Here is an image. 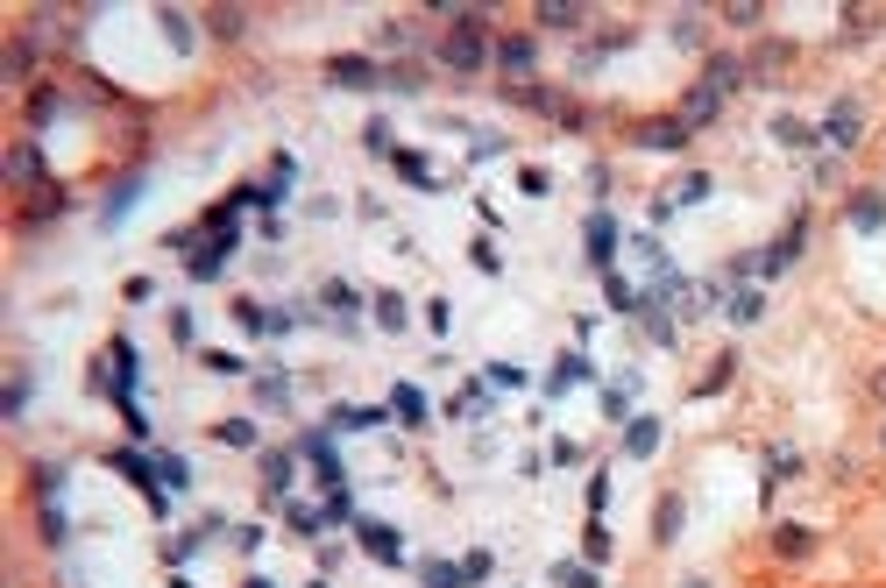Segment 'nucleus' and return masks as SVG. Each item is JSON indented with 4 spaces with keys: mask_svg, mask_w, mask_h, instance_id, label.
Instances as JSON below:
<instances>
[{
    "mask_svg": "<svg viewBox=\"0 0 886 588\" xmlns=\"http://www.w3.org/2000/svg\"><path fill=\"white\" fill-rule=\"evenodd\" d=\"M454 29L440 36V64L454 78H475L482 64H490V8H447Z\"/></svg>",
    "mask_w": 886,
    "mask_h": 588,
    "instance_id": "nucleus-1",
    "label": "nucleus"
},
{
    "mask_svg": "<svg viewBox=\"0 0 886 588\" xmlns=\"http://www.w3.org/2000/svg\"><path fill=\"white\" fill-rule=\"evenodd\" d=\"M490 64L504 71V86H525L532 64H539V43H532V36H497V43H490Z\"/></svg>",
    "mask_w": 886,
    "mask_h": 588,
    "instance_id": "nucleus-2",
    "label": "nucleus"
},
{
    "mask_svg": "<svg viewBox=\"0 0 886 588\" xmlns=\"http://www.w3.org/2000/svg\"><path fill=\"white\" fill-rule=\"evenodd\" d=\"M631 142H638V149H667V156H674V149H688V142H695V128H688L681 114H653V121H638V128H631Z\"/></svg>",
    "mask_w": 886,
    "mask_h": 588,
    "instance_id": "nucleus-3",
    "label": "nucleus"
},
{
    "mask_svg": "<svg viewBox=\"0 0 886 588\" xmlns=\"http://www.w3.org/2000/svg\"><path fill=\"white\" fill-rule=\"evenodd\" d=\"M702 86L731 100L738 86H752V71H745V57H738V50H709V64H702Z\"/></svg>",
    "mask_w": 886,
    "mask_h": 588,
    "instance_id": "nucleus-4",
    "label": "nucleus"
},
{
    "mask_svg": "<svg viewBox=\"0 0 886 588\" xmlns=\"http://www.w3.org/2000/svg\"><path fill=\"white\" fill-rule=\"evenodd\" d=\"M504 100H511V107H525V114H546V121H560V114H568V93L539 86V78H525V86H504Z\"/></svg>",
    "mask_w": 886,
    "mask_h": 588,
    "instance_id": "nucleus-5",
    "label": "nucleus"
},
{
    "mask_svg": "<svg viewBox=\"0 0 886 588\" xmlns=\"http://www.w3.org/2000/svg\"><path fill=\"white\" fill-rule=\"evenodd\" d=\"M355 539H362V553H376L383 567L405 560V539H397V525H383V518H355Z\"/></svg>",
    "mask_w": 886,
    "mask_h": 588,
    "instance_id": "nucleus-6",
    "label": "nucleus"
},
{
    "mask_svg": "<svg viewBox=\"0 0 886 588\" xmlns=\"http://www.w3.org/2000/svg\"><path fill=\"white\" fill-rule=\"evenodd\" d=\"M823 142L858 149V142H865V107H858V100H837V107H830V121H823Z\"/></svg>",
    "mask_w": 886,
    "mask_h": 588,
    "instance_id": "nucleus-7",
    "label": "nucleus"
},
{
    "mask_svg": "<svg viewBox=\"0 0 886 588\" xmlns=\"http://www.w3.org/2000/svg\"><path fill=\"white\" fill-rule=\"evenodd\" d=\"M319 305L341 319V333H355V319H362V291H355L348 277H327V284H319Z\"/></svg>",
    "mask_w": 886,
    "mask_h": 588,
    "instance_id": "nucleus-8",
    "label": "nucleus"
},
{
    "mask_svg": "<svg viewBox=\"0 0 886 588\" xmlns=\"http://www.w3.org/2000/svg\"><path fill=\"white\" fill-rule=\"evenodd\" d=\"M327 78L341 93H369V86H383V71L369 64V57H327Z\"/></svg>",
    "mask_w": 886,
    "mask_h": 588,
    "instance_id": "nucleus-9",
    "label": "nucleus"
},
{
    "mask_svg": "<svg viewBox=\"0 0 886 588\" xmlns=\"http://www.w3.org/2000/svg\"><path fill=\"white\" fill-rule=\"evenodd\" d=\"M291 468H298V447H270L263 454V496L270 503H291Z\"/></svg>",
    "mask_w": 886,
    "mask_h": 588,
    "instance_id": "nucleus-10",
    "label": "nucleus"
},
{
    "mask_svg": "<svg viewBox=\"0 0 886 588\" xmlns=\"http://www.w3.org/2000/svg\"><path fill=\"white\" fill-rule=\"evenodd\" d=\"M383 418H390L383 404H334L327 411V433H376Z\"/></svg>",
    "mask_w": 886,
    "mask_h": 588,
    "instance_id": "nucleus-11",
    "label": "nucleus"
},
{
    "mask_svg": "<svg viewBox=\"0 0 886 588\" xmlns=\"http://www.w3.org/2000/svg\"><path fill=\"white\" fill-rule=\"evenodd\" d=\"M8 185L43 192V149H36V142H15V149H8Z\"/></svg>",
    "mask_w": 886,
    "mask_h": 588,
    "instance_id": "nucleus-12",
    "label": "nucleus"
},
{
    "mask_svg": "<svg viewBox=\"0 0 886 588\" xmlns=\"http://www.w3.org/2000/svg\"><path fill=\"white\" fill-rule=\"evenodd\" d=\"M532 22H539V29H560V36H575V29H589V8H575V0H539Z\"/></svg>",
    "mask_w": 886,
    "mask_h": 588,
    "instance_id": "nucleus-13",
    "label": "nucleus"
},
{
    "mask_svg": "<svg viewBox=\"0 0 886 588\" xmlns=\"http://www.w3.org/2000/svg\"><path fill=\"white\" fill-rule=\"evenodd\" d=\"M787 64H794V43H752V57H745L752 86H773V71H787Z\"/></svg>",
    "mask_w": 886,
    "mask_h": 588,
    "instance_id": "nucleus-14",
    "label": "nucleus"
},
{
    "mask_svg": "<svg viewBox=\"0 0 886 588\" xmlns=\"http://www.w3.org/2000/svg\"><path fill=\"white\" fill-rule=\"evenodd\" d=\"M723 319H731V326H759V319H766V291H759V284H731Z\"/></svg>",
    "mask_w": 886,
    "mask_h": 588,
    "instance_id": "nucleus-15",
    "label": "nucleus"
},
{
    "mask_svg": "<svg viewBox=\"0 0 886 588\" xmlns=\"http://www.w3.org/2000/svg\"><path fill=\"white\" fill-rule=\"evenodd\" d=\"M667 36H674L681 50H702V43H709V15H702V8H674V15H667Z\"/></svg>",
    "mask_w": 886,
    "mask_h": 588,
    "instance_id": "nucleus-16",
    "label": "nucleus"
},
{
    "mask_svg": "<svg viewBox=\"0 0 886 588\" xmlns=\"http://www.w3.org/2000/svg\"><path fill=\"white\" fill-rule=\"evenodd\" d=\"M773 142H780V149H816L823 128H816V121H801V114H773Z\"/></svg>",
    "mask_w": 886,
    "mask_h": 588,
    "instance_id": "nucleus-17",
    "label": "nucleus"
},
{
    "mask_svg": "<svg viewBox=\"0 0 886 588\" xmlns=\"http://www.w3.org/2000/svg\"><path fill=\"white\" fill-rule=\"evenodd\" d=\"M610 256H617V220L610 213H589V263L610 277Z\"/></svg>",
    "mask_w": 886,
    "mask_h": 588,
    "instance_id": "nucleus-18",
    "label": "nucleus"
},
{
    "mask_svg": "<svg viewBox=\"0 0 886 588\" xmlns=\"http://www.w3.org/2000/svg\"><path fill=\"white\" fill-rule=\"evenodd\" d=\"M716 114H723V93H709V86H688V93H681V121H688V128H709Z\"/></svg>",
    "mask_w": 886,
    "mask_h": 588,
    "instance_id": "nucleus-19",
    "label": "nucleus"
},
{
    "mask_svg": "<svg viewBox=\"0 0 886 588\" xmlns=\"http://www.w3.org/2000/svg\"><path fill=\"white\" fill-rule=\"evenodd\" d=\"M71 213V192H57V185H43L29 206H22V227H43V220H64Z\"/></svg>",
    "mask_w": 886,
    "mask_h": 588,
    "instance_id": "nucleus-20",
    "label": "nucleus"
},
{
    "mask_svg": "<svg viewBox=\"0 0 886 588\" xmlns=\"http://www.w3.org/2000/svg\"><path fill=\"white\" fill-rule=\"evenodd\" d=\"M844 227H858V234H879V227H886V199H879V192H858V199L844 206Z\"/></svg>",
    "mask_w": 886,
    "mask_h": 588,
    "instance_id": "nucleus-21",
    "label": "nucleus"
},
{
    "mask_svg": "<svg viewBox=\"0 0 886 588\" xmlns=\"http://www.w3.org/2000/svg\"><path fill=\"white\" fill-rule=\"evenodd\" d=\"M773 553H780V560H809V553H816V532L787 518V525H773Z\"/></svg>",
    "mask_w": 886,
    "mask_h": 588,
    "instance_id": "nucleus-22",
    "label": "nucleus"
},
{
    "mask_svg": "<svg viewBox=\"0 0 886 588\" xmlns=\"http://www.w3.org/2000/svg\"><path fill=\"white\" fill-rule=\"evenodd\" d=\"M199 22H206L220 43H241V36H249V8H206Z\"/></svg>",
    "mask_w": 886,
    "mask_h": 588,
    "instance_id": "nucleus-23",
    "label": "nucleus"
},
{
    "mask_svg": "<svg viewBox=\"0 0 886 588\" xmlns=\"http://www.w3.org/2000/svg\"><path fill=\"white\" fill-rule=\"evenodd\" d=\"M0 71H8L15 86H22V78L36 71V36H8V50H0Z\"/></svg>",
    "mask_w": 886,
    "mask_h": 588,
    "instance_id": "nucleus-24",
    "label": "nucleus"
},
{
    "mask_svg": "<svg viewBox=\"0 0 886 588\" xmlns=\"http://www.w3.org/2000/svg\"><path fill=\"white\" fill-rule=\"evenodd\" d=\"M390 418H397V426H412V433H419V426H426V397H419L412 383H397V390H390Z\"/></svg>",
    "mask_w": 886,
    "mask_h": 588,
    "instance_id": "nucleus-25",
    "label": "nucleus"
},
{
    "mask_svg": "<svg viewBox=\"0 0 886 588\" xmlns=\"http://www.w3.org/2000/svg\"><path fill=\"white\" fill-rule=\"evenodd\" d=\"M766 468H773V475H766V496H773L780 482H794V475H809V461H801L794 447H773V454H766Z\"/></svg>",
    "mask_w": 886,
    "mask_h": 588,
    "instance_id": "nucleus-26",
    "label": "nucleus"
},
{
    "mask_svg": "<svg viewBox=\"0 0 886 588\" xmlns=\"http://www.w3.org/2000/svg\"><path fill=\"white\" fill-rule=\"evenodd\" d=\"M589 376H596V369H589L582 355H560V362H553V376H546V390L560 397V390H575V383H589Z\"/></svg>",
    "mask_w": 886,
    "mask_h": 588,
    "instance_id": "nucleus-27",
    "label": "nucleus"
},
{
    "mask_svg": "<svg viewBox=\"0 0 886 588\" xmlns=\"http://www.w3.org/2000/svg\"><path fill=\"white\" fill-rule=\"evenodd\" d=\"M653 447H660V418H631V426H624V454L646 461Z\"/></svg>",
    "mask_w": 886,
    "mask_h": 588,
    "instance_id": "nucleus-28",
    "label": "nucleus"
},
{
    "mask_svg": "<svg viewBox=\"0 0 886 588\" xmlns=\"http://www.w3.org/2000/svg\"><path fill=\"white\" fill-rule=\"evenodd\" d=\"M390 163H397V178H412L419 192H433V163H426L419 149H390Z\"/></svg>",
    "mask_w": 886,
    "mask_h": 588,
    "instance_id": "nucleus-29",
    "label": "nucleus"
},
{
    "mask_svg": "<svg viewBox=\"0 0 886 588\" xmlns=\"http://www.w3.org/2000/svg\"><path fill=\"white\" fill-rule=\"evenodd\" d=\"M716 22H731L738 36H752V29L766 22V8H759V0H731V8H716Z\"/></svg>",
    "mask_w": 886,
    "mask_h": 588,
    "instance_id": "nucleus-30",
    "label": "nucleus"
},
{
    "mask_svg": "<svg viewBox=\"0 0 886 588\" xmlns=\"http://www.w3.org/2000/svg\"><path fill=\"white\" fill-rule=\"evenodd\" d=\"M284 525H291V539H319L327 511H312V503H284Z\"/></svg>",
    "mask_w": 886,
    "mask_h": 588,
    "instance_id": "nucleus-31",
    "label": "nucleus"
},
{
    "mask_svg": "<svg viewBox=\"0 0 886 588\" xmlns=\"http://www.w3.org/2000/svg\"><path fill=\"white\" fill-rule=\"evenodd\" d=\"M653 539L674 546L681 539V496H660V511H653Z\"/></svg>",
    "mask_w": 886,
    "mask_h": 588,
    "instance_id": "nucleus-32",
    "label": "nucleus"
},
{
    "mask_svg": "<svg viewBox=\"0 0 886 588\" xmlns=\"http://www.w3.org/2000/svg\"><path fill=\"white\" fill-rule=\"evenodd\" d=\"M369 305H376V326H390V333H405V319H412V312H405V298H397V291H376Z\"/></svg>",
    "mask_w": 886,
    "mask_h": 588,
    "instance_id": "nucleus-33",
    "label": "nucleus"
},
{
    "mask_svg": "<svg viewBox=\"0 0 886 588\" xmlns=\"http://www.w3.org/2000/svg\"><path fill=\"white\" fill-rule=\"evenodd\" d=\"M213 440H220V447H256V418H220Z\"/></svg>",
    "mask_w": 886,
    "mask_h": 588,
    "instance_id": "nucleus-34",
    "label": "nucleus"
},
{
    "mask_svg": "<svg viewBox=\"0 0 886 588\" xmlns=\"http://www.w3.org/2000/svg\"><path fill=\"white\" fill-rule=\"evenodd\" d=\"M879 22H886V8H844V43L851 36H879Z\"/></svg>",
    "mask_w": 886,
    "mask_h": 588,
    "instance_id": "nucleus-35",
    "label": "nucleus"
},
{
    "mask_svg": "<svg viewBox=\"0 0 886 588\" xmlns=\"http://www.w3.org/2000/svg\"><path fill=\"white\" fill-rule=\"evenodd\" d=\"M709 192H716V178H709V171H688V178L674 185V206H702Z\"/></svg>",
    "mask_w": 886,
    "mask_h": 588,
    "instance_id": "nucleus-36",
    "label": "nucleus"
},
{
    "mask_svg": "<svg viewBox=\"0 0 886 588\" xmlns=\"http://www.w3.org/2000/svg\"><path fill=\"white\" fill-rule=\"evenodd\" d=\"M426 588H468V574H461V560H426V574H419Z\"/></svg>",
    "mask_w": 886,
    "mask_h": 588,
    "instance_id": "nucleus-37",
    "label": "nucleus"
},
{
    "mask_svg": "<svg viewBox=\"0 0 886 588\" xmlns=\"http://www.w3.org/2000/svg\"><path fill=\"white\" fill-rule=\"evenodd\" d=\"M227 312H234V326H241V333H270V312H263L256 298H234Z\"/></svg>",
    "mask_w": 886,
    "mask_h": 588,
    "instance_id": "nucleus-38",
    "label": "nucleus"
},
{
    "mask_svg": "<svg viewBox=\"0 0 886 588\" xmlns=\"http://www.w3.org/2000/svg\"><path fill=\"white\" fill-rule=\"evenodd\" d=\"M383 86H390V93H426V71H419V64H390Z\"/></svg>",
    "mask_w": 886,
    "mask_h": 588,
    "instance_id": "nucleus-39",
    "label": "nucleus"
},
{
    "mask_svg": "<svg viewBox=\"0 0 886 588\" xmlns=\"http://www.w3.org/2000/svg\"><path fill=\"white\" fill-rule=\"evenodd\" d=\"M256 404H263V411L291 404V376H256Z\"/></svg>",
    "mask_w": 886,
    "mask_h": 588,
    "instance_id": "nucleus-40",
    "label": "nucleus"
},
{
    "mask_svg": "<svg viewBox=\"0 0 886 588\" xmlns=\"http://www.w3.org/2000/svg\"><path fill=\"white\" fill-rule=\"evenodd\" d=\"M731 376H738V355H716V369H709V376L695 383V397H716V390L731 383Z\"/></svg>",
    "mask_w": 886,
    "mask_h": 588,
    "instance_id": "nucleus-41",
    "label": "nucleus"
},
{
    "mask_svg": "<svg viewBox=\"0 0 886 588\" xmlns=\"http://www.w3.org/2000/svg\"><path fill=\"white\" fill-rule=\"evenodd\" d=\"M0 411H8V418H22V411H29V369H15V376H8V397H0Z\"/></svg>",
    "mask_w": 886,
    "mask_h": 588,
    "instance_id": "nucleus-42",
    "label": "nucleus"
},
{
    "mask_svg": "<svg viewBox=\"0 0 886 588\" xmlns=\"http://www.w3.org/2000/svg\"><path fill=\"white\" fill-rule=\"evenodd\" d=\"M553 581H560V588H603V581H596V567H575V560H560V567H553Z\"/></svg>",
    "mask_w": 886,
    "mask_h": 588,
    "instance_id": "nucleus-43",
    "label": "nucleus"
},
{
    "mask_svg": "<svg viewBox=\"0 0 886 588\" xmlns=\"http://www.w3.org/2000/svg\"><path fill=\"white\" fill-rule=\"evenodd\" d=\"M43 539H50V546H64V539H71V518H64V503H43Z\"/></svg>",
    "mask_w": 886,
    "mask_h": 588,
    "instance_id": "nucleus-44",
    "label": "nucleus"
},
{
    "mask_svg": "<svg viewBox=\"0 0 886 588\" xmlns=\"http://www.w3.org/2000/svg\"><path fill=\"white\" fill-rule=\"evenodd\" d=\"M199 362H206L213 376H249V362H241V355H227V348H206Z\"/></svg>",
    "mask_w": 886,
    "mask_h": 588,
    "instance_id": "nucleus-45",
    "label": "nucleus"
},
{
    "mask_svg": "<svg viewBox=\"0 0 886 588\" xmlns=\"http://www.w3.org/2000/svg\"><path fill=\"white\" fill-rule=\"evenodd\" d=\"M156 22H164V36H171L178 50H192V15H178V8H164V15H156Z\"/></svg>",
    "mask_w": 886,
    "mask_h": 588,
    "instance_id": "nucleus-46",
    "label": "nucleus"
},
{
    "mask_svg": "<svg viewBox=\"0 0 886 588\" xmlns=\"http://www.w3.org/2000/svg\"><path fill=\"white\" fill-rule=\"evenodd\" d=\"M376 43H383V50H405V43H419V29H412V22H383Z\"/></svg>",
    "mask_w": 886,
    "mask_h": 588,
    "instance_id": "nucleus-47",
    "label": "nucleus"
},
{
    "mask_svg": "<svg viewBox=\"0 0 886 588\" xmlns=\"http://www.w3.org/2000/svg\"><path fill=\"white\" fill-rule=\"evenodd\" d=\"M156 475H164L171 489H185V482H192V461H185V454H164V461H156Z\"/></svg>",
    "mask_w": 886,
    "mask_h": 588,
    "instance_id": "nucleus-48",
    "label": "nucleus"
},
{
    "mask_svg": "<svg viewBox=\"0 0 886 588\" xmlns=\"http://www.w3.org/2000/svg\"><path fill=\"white\" fill-rule=\"evenodd\" d=\"M57 489H64V468H57V461H36V496H43V503H50V496H57Z\"/></svg>",
    "mask_w": 886,
    "mask_h": 588,
    "instance_id": "nucleus-49",
    "label": "nucleus"
},
{
    "mask_svg": "<svg viewBox=\"0 0 886 588\" xmlns=\"http://www.w3.org/2000/svg\"><path fill=\"white\" fill-rule=\"evenodd\" d=\"M582 553H589V560H610V525H603V518L582 532Z\"/></svg>",
    "mask_w": 886,
    "mask_h": 588,
    "instance_id": "nucleus-50",
    "label": "nucleus"
},
{
    "mask_svg": "<svg viewBox=\"0 0 886 588\" xmlns=\"http://www.w3.org/2000/svg\"><path fill=\"white\" fill-rule=\"evenodd\" d=\"M341 518H355V496H348V482H341V489H327V525H341Z\"/></svg>",
    "mask_w": 886,
    "mask_h": 588,
    "instance_id": "nucleus-51",
    "label": "nucleus"
},
{
    "mask_svg": "<svg viewBox=\"0 0 886 588\" xmlns=\"http://www.w3.org/2000/svg\"><path fill=\"white\" fill-rule=\"evenodd\" d=\"M57 114V86H43V93H29V121H50Z\"/></svg>",
    "mask_w": 886,
    "mask_h": 588,
    "instance_id": "nucleus-52",
    "label": "nucleus"
},
{
    "mask_svg": "<svg viewBox=\"0 0 886 588\" xmlns=\"http://www.w3.org/2000/svg\"><path fill=\"white\" fill-rule=\"evenodd\" d=\"M362 142H369V156H390V121H369Z\"/></svg>",
    "mask_w": 886,
    "mask_h": 588,
    "instance_id": "nucleus-53",
    "label": "nucleus"
},
{
    "mask_svg": "<svg viewBox=\"0 0 886 588\" xmlns=\"http://www.w3.org/2000/svg\"><path fill=\"white\" fill-rule=\"evenodd\" d=\"M518 192H525V199H546L553 178H546V171H518Z\"/></svg>",
    "mask_w": 886,
    "mask_h": 588,
    "instance_id": "nucleus-54",
    "label": "nucleus"
},
{
    "mask_svg": "<svg viewBox=\"0 0 886 588\" xmlns=\"http://www.w3.org/2000/svg\"><path fill=\"white\" fill-rule=\"evenodd\" d=\"M135 185H142V178H128V185H121V192H107V220H121V213H128V206H135Z\"/></svg>",
    "mask_w": 886,
    "mask_h": 588,
    "instance_id": "nucleus-55",
    "label": "nucleus"
},
{
    "mask_svg": "<svg viewBox=\"0 0 886 588\" xmlns=\"http://www.w3.org/2000/svg\"><path fill=\"white\" fill-rule=\"evenodd\" d=\"M490 567H497V560H490V553H482V546H475V553L461 560V574H468V581H490Z\"/></svg>",
    "mask_w": 886,
    "mask_h": 588,
    "instance_id": "nucleus-56",
    "label": "nucleus"
},
{
    "mask_svg": "<svg viewBox=\"0 0 886 588\" xmlns=\"http://www.w3.org/2000/svg\"><path fill=\"white\" fill-rule=\"evenodd\" d=\"M171 341H178V348H192V312H185V305L171 312Z\"/></svg>",
    "mask_w": 886,
    "mask_h": 588,
    "instance_id": "nucleus-57",
    "label": "nucleus"
},
{
    "mask_svg": "<svg viewBox=\"0 0 886 588\" xmlns=\"http://www.w3.org/2000/svg\"><path fill=\"white\" fill-rule=\"evenodd\" d=\"M490 383H497V390H518V383H525V369H511V362H497V369H490Z\"/></svg>",
    "mask_w": 886,
    "mask_h": 588,
    "instance_id": "nucleus-58",
    "label": "nucleus"
},
{
    "mask_svg": "<svg viewBox=\"0 0 886 588\" xmlns=\"http://www.w3.org/2000/svg\"><path fill=\"white\" fill-rule=\"evenodd\" d=\"M865 390H872V397H886V369H872V383H865Z\"/></svg>",
    "mask_w": 886,
    "mask_h": 588,
    "instance_id": "nucleus-59",
    "label": "nucleus"
},
{
    "mask_svg": "<svg viewBox=\"0 0 886 588\" xmlns=\"http://www.w3.org/2000/svg\"><path fill=\"white\" fill-rule=\"evenodd\" d=\"M241 588H277V581H263V574H249V581H241Z\"/></svg>",
    "mask_w": 886,
    "mask_h": 588,
    "instance_id": "nucleus-60",
    "label": "nucleus"
},
{
    "mask_svg": "<svg viewBox=\"0 0 886 588\" xmlns=\"http://www.w3.org/2000/svg\"><path fill=\"white\" fill-rule=\"evenodd\" d=\"M681 588H709V581H702V574H695V581H681Z\"/></svg>",
    "mask_w": 886,
    "mask_h": 588,
    "instance_id": "nucleus-61",
    "label": "nucleus"
},
{
    "mask_svg": "<svg viewBox=\"0 0 886 588\" xmlns=\"http://www.w3.org/2000/svg\"><path fill=\"white\" fill-rule=\"evenodd\" d=\"M305 588H327V574H319V581H305Z\"/></svg>",
    "mask_w": 886,
    "mask_h": 588,
    "instance_id": "nucleus-62",
    "label": "nucleus"
},
{
    "mask_svg": "<svg viewBox=\"0 0 886 588\" xmlns=\"http://www.w3.org/2000/svg\"><path fill=\"white\" fill-rule=\"evenodd\" d=\"M879 447H886V426H879Z\"/></svg>",
    "mask_w": 886,
    "mask_h": 588,
    "instance_id": "nucleus-63",
    "label": "nucleus"
}]
</instances>
